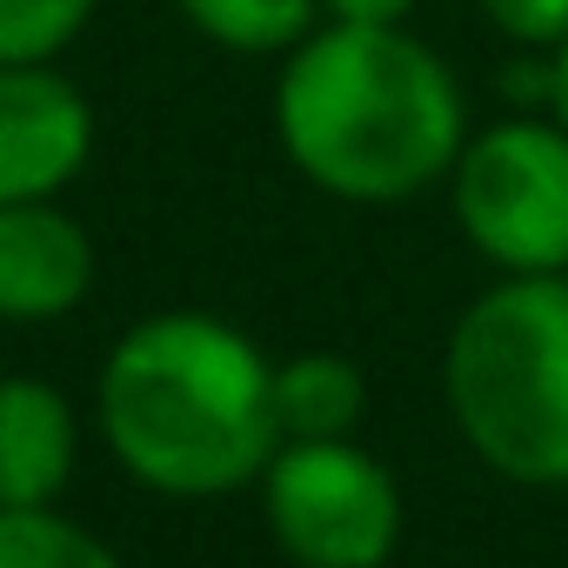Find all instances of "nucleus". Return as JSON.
Listing matches in <instances>:
<instances>
[{
  "mask_svg": "<svg viewBox=\"0 0 568 568\" xmlns=\"http://www.w3.org/2000/svg\"><path fill=\"white\" fill-rule=\"evenodd\" d=\"M274 141L308 187L388 207L448 181L468 141V101L448 61L408 28L322 21L281 54Z\"/></svg>",
  "mask_w": 568,
  "mask_h": 568,
  "instance_id": "1",
  "label": "nucleus"
},
{
  "mask_svg": "<svg viewBox=\"0 0 568 568\" xmlns=\"http://www.w3.org/2000/svg\"><path fill=\"white\" fill-rule=\"evenodd\" d=\"M101 435L154 495H234L241 481H261L281 448L274 362L221 315H148L108 348Z\"/></svg>",
  "mask_w": 568,
  "mask_h": 568,
  "instance_id": "2",
  "label": "nucleus"
},
{
  "mask_svg": "<svg viewBox=\"0 0 568 568\" xmlns=\"http://www.w3.org/2000/svg\"><path fill=\"white\" fill-rule=\"evenodd\" d=\"M442 382L455 428L495 475L568 488V274H501L475 295Z\"/></svg>",
  "mask_w": 568,
  "mask_h": 568,
  "instance_id": "3",
  "label": "nucleus"
},
{
  "mask_svg": "<svg viewBox=\"0 0 568 568\" xmlns=\"http://www.w3.org/2000/svg\"><path fill=\"white\" fill-rule=\"evenodd\" d=\"M455 221L501 274H568V128L508 114L462 141L448 168Z\"/></svg>",
  "mask_w": 568,
  "mask_h": 568,
  "instance_id": "4",
  "label": "nucleus"
},
{
  "mask_svg": "<svg viewBox=\"0 0 568 568\" xmlns=\"http://www.w3.org/2000/svg\"><path fill=\"white\" fill-rule=\"evenodd\" d=\"M261 508L274 548L302 568H382L402 541V488L355 435L281 442L261 468Z\"/></svg>",
  "mask_w": 568,
  "mask_h": 568,
  "instance_id": "5",
  "label": "nucleus"
},
{
  "mask_svg": "<svg viewBox=\"0 0 568 568\" xmlns=\"http://www.w3.org/2000/svg\"><path fill=\"white\" fill-rule=\"evenodd\" d=\"M94 154V108L54 61L0 68V201H61Z\"/></svg>",
  "mask_w": 568,
  "mask_h": 568,
  "instance_id": "6",
  "label": "nucleus"
},
{
  "mask_svg": "<svg viewBox=\"0 0 568 568\" xmlns=\"http://www.w3.org/2000/svg\"><path fill=\"white\" fill-rule=\"evenodd\" d=\"M94 288V241L61 201H0V322H61Z\"/></svg>",
  "mask_w": 568,
  "mask_h": 568,
  "instance_id": "7",
  "label": "nucleus"
},
{
  "mask_svg": "<svg viewBox=\"0 0 568 568\" xmlns=\"http://www.w3.org/2000/svg\"><path fill=\"white\" fill-rule=\"evenodd\" d=\"M74 475V408L54 382H0V508H54Z\"/></svg>",
  "mask_w": 568,
  "mask_h": 568,
  "instance_id": "8",
  "label": "nucleus"
},
{
  "mask_svg": "<svg viewBox=\"0 0 568 568\" xmlns=\"http://www.w3.org/2000/svg\"><path fill=\"white\" fill-rule=\"evenodd\" d=\"M362 368L348 355H295L274 368V415H281V442H335L355 435L362 422Z\"/></svg>",
  "mask_w": 568,
  "mask_h": 568,
  "instance_id": "9",
  "label": "nucleus"
},
{
  "mask_svg": "<svg viewBox=\"0 0 568 568\" xmlns=\"http://www.w3.org/2000/svg\"><path fill=\"white\" fill-rule=\"evenodd\" d=\"M174 8L221 54H288L322 28V0H174Z\"/></svg>",
  "mask_w": 568,
  "mask_h": 568,
  "instance_id": "10",
  "label": "nucleus"
},
{
  "mask_svg": "<svg viewBox=\"0 0 568 568\" xmlns=\"http://www.w3.org/2000/svg\"><path fill=\"white\" fill-rule=\"evenodd\" d=\"M0 568H121V555L54 508H0Z\"/></svg>",
  "mask_w": 568,
  "mask_h": 568,
  "instance_id": "11",
  "label": "nucleus"
},
{
  "mask_svg": "<svg viewBox=\"0 0 568 568\" xmlns=\"http://www.w3.org/2000/svg\"><path fill=\"white\" fill-rule=\"evenodd\" d=\"M94 21V0H0V68L61 61Z\"/></svg>",
  "mask_w": 568,
  "mask_h": 568,
  "instance_id": "12",
  "label": "nucleus"
},
{
  "mask_svg": "<svg viewBox=\"0 0 568 568\" xmlns=\"http://www.w3.org/2000/svg\"><path fill=\"white\" fill-rule=\"evenodd\" d=\"M475 8L521 54H555L568 41V0H475Z\"/></svg>",
  "mask_w": 568,
  "mask_h": 568,
  "instance_id": "13",
  "label": "nucleus"
},
{
  "mask_svg": "<svg viewBox=\"0 0 568 568\" xmlns=\"http://www.w3.org/2000/svg\"><path fill=\"white\" fill-rule=\"evenodd\" d=\"M415 14V0H322V21H348V28H402Z\"/></svg>",
  "mask_w": 568,
  "mask_h": 568,
  "instance_id": "14",
  "label": "nucleus"
},
{
  "mask_svg": "<svg viewBox=\"0 0 568 568\" xmlns=\"http://www.w3.org/2000/svg\"><path fill=\"white\" fill-rule=\"evenodd\" d=\"M548 114L568 128V41L548 54Z\"/></svg>",
  "mask_w": 568,
  "mask_h": 568,
  "instance_id": "15",
  "label": "nucleus"
}]
</instances>
